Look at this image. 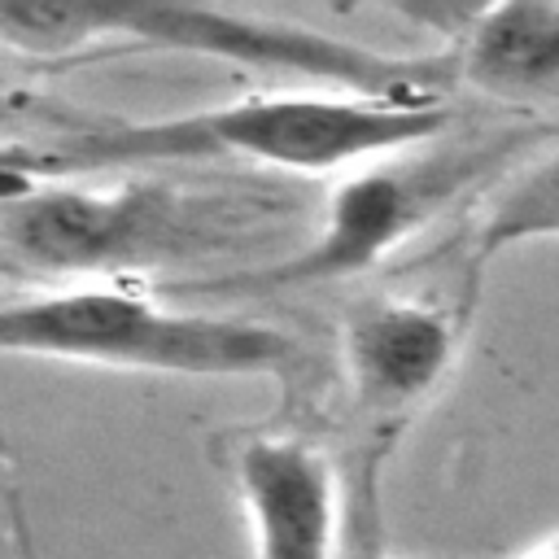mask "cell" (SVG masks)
Segmentation results:
<instances>
[{"label": "cell", "mask_w": 559, "mask_h": 559, "mask_svg": "<svg viewBox=\"0 0 559 559\" xmlns=\"http://www.w3.org/2000/svg\"><path fill=\"white\" fill-rule=\"evenodd\" d=\"M450 105L367 100L345 92H258L166 118L87 122L0 148L4 175L87 179L153 166L236 162L284 175H345L362 162L441 140Z\"/></svg>", "instance_id": "1"}, {"label": "cell", "mask_w": 559, "mask_h": 559, "mask_svg": "<svg viewBox=\"0 0 559 559\" xmlns=\"http://www.w3.org/2000/svg\"><path fill=\"white\" fill-rule=\"evenodd\" d=\"M262 214L258 201L144 175L83 183L0 170V266L52 284H109L140 266L218 253Z\"/></svg>", "instance_id": "2"}, {"label": "cell", "mask_w": 559, "mask_h": 559, "mask_svg": "<svg viewBox=\"0 0 559 559\" xmlns=\"http://www.w3.org/2000/svg\"><path fill=\"white\" fill-rule=\"evenodd\" d=\"M0 354L201 380L271 376L293 384L310 371L301 336L275 323L166 306L122 284H39L0 293Z\"/></svg>", "instance_id": "3"}, {"label": "cell", "mask_w": 559, "mask_h": 559, "mask_svg": "<svg viewBox=\"0 0 559 559\" xmlns=\"http://www.w3.org/2000/svg\"><path fill=\"white\" fill-rule=\"evenodd\" d=\"M524 135L493 140H428L419 148H402L376 162H362L332 179L319 227L301 240V249L280 253L262 266L231 271L223 280L175 284L179 297H266L314 284L354 280L380 266L397 245L424 231L450 201H459L476 179L507 175V162L520 153Z\"/></svg>", "instance_id": "4"}, {"label": "cell", "mask_w": 559, "mask_h": 559, "mask_svg": "<svg viewBox=\"0 0 559 559\" xmlns=\"http://www.w3.org/2000/svg\"><path fill=\"white\" fill-rule=\"evenodd\" d=\"M118 48H166L210 61H231L249 70L293 74L314 83V92H345L367 100L402 105H445L454 83L450 52L441 57H397L341 35H323L301 22L240 9L201 4H114Z\"/></svg>", "instance_id": "5"}, {"label": "cell", "mask_w": 559, "mask_h": 559, "mask_svg": "<svg viewBox=\"0 0 559 559\" xmlns=\"http://www.w3.org/2000/svg\"><path fill=\"white\" fill-rule=\"evenodd\" d=\"M463 319V310L402 293L349 301L336 323V358L362 419L393 432L450 376Z\"/></svg>", "instance_id": "6"}, {"label": "cell", "mask_w": 559, "mask_h": 559, "mask_svg": "<svg viewBox=\"0 0 559 559\" xmlns=\"http://www.w3.org/2000/svg\"><path fill=\"white\" fill-rule=\"evenodd\" d=\"M223 463L249 520L253 559H336L345 480L310 437L240 428L223 441Z\"/></svg>", "instance_id": "7"}, {"label": "cell", "mask_w": 559, "mask_h": 559, "mask_svg": "<svg viewBox=\"0 0 559 559\" xmlns=\"http://www.w3.org/2000/svg\"><path fill=\"white\" fill-rule=\"evenodd\" d=\"M428 17L450 35L454 83L520 109L559 100V4L511 0Z\"/></svg>", "instance_id": "8"}, {"label": "cell", "mask_w": 559, "mask_h": 559, "mask_svg": "<svg viewBox=\"0 0 559 559\" xmlns=\"http://www.w3.org/2000/svg\"><path fill=\"white\" fill-rule=\"evenodd\" d=\"M528 240H559V148L502 175L476 205L463 236V306H472L480 271Z\"/></svg>", "instance_id": "9"}, {"label": "cell", "mask_w": 559, "mask_h": 559, "mask_svg": "<svg viewBox=\"0 0 559 559\" xmlns=\"http://www.w3.org/2000/svg\"><path fill=\"white\" fill-rule=\"evenodd\" d=\"M100 44H114V4L0 0V48L22 61H66Z\"/></svg>", "instance_id": "10"}, {"label": "cell", "mask_w": 559, "mask_h": 559, "mask_svg": "<svg viewBox=\"0 0 559 559\" xmlns=\"http://www.w3.org/2000/svg\"><path fill=\"white\" fill-rule=\"evenodd\" d=\"M380 463H384V445H371V450H358L349 459V467L341 472L345 511H341L336 559H389L384 511H380Z\"/></svg>", "instance_id": "11"}, {"label": "cell", "mask_w": 559, "mask_h": 559, "mask_svg": "<svg viewBox=\"0 0 559 559\" xmlns=\"http://www.w3.org/2000/svg\"><path fill=\"white\" fill-rule=\"evenodd\" d=\"M44 122V100L17 92V87H4L0 83V140H13V144H26L35 140L31 131Z\"/></svg>", "instance_id": "12"}, {"label": "cell", "mask_w": 559, "mask_h": 559, "mask_svg": "<svg viewBox=\"0 0 559 559\" xmlns=\"http://www.w3.org/2000/svg\"><path fill=\"white\" fill-rule=\"evenodd\" d=\"M524 559H559V537H550L546 546H537L533 555H524Z\"/></svg>", "instance_id": "13"}]
</instances>
